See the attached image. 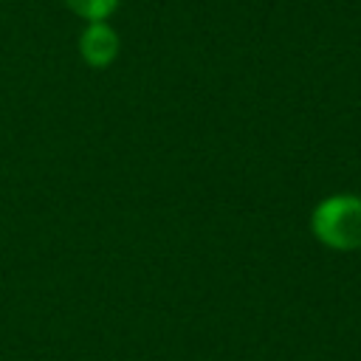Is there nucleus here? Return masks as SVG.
<instances>
[{"instance_id": "1", "label": "nucleus", "mask_w": 361, "mask_h": 361, "mask_svg": "<svg viewBox=\"0 0 361 361\" xmlns=\"http://www.w3.org/2000/svg\"><path fill=\"white\" fill-rule=\"evenodd\" d=\"M310 228L316 240L336 251L361 248V197L330 195L319 200L310 214Z\"/></svg>"}, {"instance_id": "2", "label": "nucleus", "mask_w": 361, "mask_h": 361, "mask_svg": "<svg viewBox=\"0 0 361 361\" xmlns=\"http://www.w3.org/2000/svg\"><path fill=\"white\" fill-rule=\"evenodd\" d=\"M118 34L104 20L87 23L85 31L79 34V51L90 68H107L118 56Z\"/></svg>"}, {"instance_id": "3", "label": "nucleus", "mask_w": 361, "mask_h": 361, "mask_svg": "<svg viewBox=\"0 0 361 361\" xmlns=\"http://www.w3.org/2000/svg\"><path fill=\"white\" fill-rule=\"evenodd\" d=\"M118 3H121V0H65V6H68L73 14L85 17L87 23H93V20H107V17L118 8Z\"/></svg>"}]
</instances>
